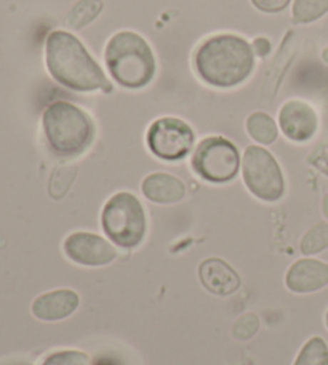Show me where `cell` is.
<instances>
[{
	"label": "cell",
	"instance_id": "cell-26",
	"mask_svg": "<svg viewBox=\"0 0 328 365\" xmlns=\"http://www.w3.org/2000/svg\"><path fill=\"white\" fill-rule=\"evenodd\" d=\"M322 212H324V215H325V218L328 220V192L325 194V197H324V200H322Z\"/></svg>",
	"mask_w": 328,
	"mask_h": 365
},
{
	"label": "cell",
	"instance_id": "cell-3",
	"mask_svg": "<svg viewBox=\"0 0 328 365\" xmlns=\"http://www.w3.org/2000/svg\"><path fill=\"white\" fill-rule=\"evenodd\" d=\"M104 63L116 83L128 90L144 88L155 76V58L146 38L133 31H121L109 38Z\"/></svg>",
	"mask_w": 328,
	"mask_h": 365
},
{
	"label": "cell",
	"instance_id": "cell-7",
	"mask_svg": "<svg viewBox=\"0 0 328 365\" xmlns=\"http://www.w3.org/2000/svg\"><path fill=\"white\" fill-rule=\"evenodd\" d=\"M191 165L197 177L213 185H222L237 177L240 154L229 140L222 136H208L195 148Z\"/></svg>",
	"mask_w": 328,
	"mask_h": 365
},
{
	"label": "cell",
	"instance_id": "cell-4",
	"mask_svg": "<svg viewBox=\"0 0 328 365\" xmlns=\"http://www.w3.org/2000/svg\"><path fill=\"white\" fill-rule=\"evenodd\" d=\"M45 138L61 158H77L95 140V123L88 113L68 101H55L42 115Z\"/></svg>",
	"mask_w": 328,
	"mask_h": 365
},
{
	"label": "cell",
	"instance_id": "cell-6",
	"mask_svg": "<svg viewBox=\"0 0 328 365\" xmlns=\"http://www.w3.org/2000/svg\"><path fill=\"white\" fill-rule=\"evenodd\" d=\"M242 177L255 197L274 204L285 194V180L279 162L267 149L248 146L242 158Z\"/></svg>",
	"mask_w": 328,
	"mask_h": 365
},
{
	"label": "cell",
	"instance_id": "cell-19",
	"mask_svg": "<svg viewBox=\"0 0 328 365\" xmlns=\"http://www.w3.org/2000/svg\"><path fill=\"white\" fill-rule=\"evenodd\" d=\"M301 253L304 257H312L328 249V223L320 221L307 231L299 244Z\"/></svg>",
	"mask_w": 328,
	"mask_h": 365
},
{
	"label": "cell",
	"instance_id": "cell-14",
	"mask_svg": "<svg viewBox=\"0 0 328 365\" xmlns=\"http://www.w3.org/2000/svg\"><path fill=\"white\" fill-rule=\"evenodd\" d=\"M143 195L154 204L170 205L183 200L186 194V186L180 178L170 173L157 172L150 173L141 182Z\"/></svg>",
	"mask_w": 328,
	"mask_h": 365
},
{
	"label": "cell",
	"instance_id": "cell-5",
	"mask_svg": "<svg viewBox=\"0 0 328 365\" xmlns=\"http://www.w3.org/2000/svg\"><path fill=\"white\" fill-rule=\"evenodd\" d=\"M101 227L106 237L117 247L131 250L140 245L148 230L144 207L135 194L121 191L103 207Z\"/></svg>",
	"mask_w": 328,
	"mask_h": 365
},
{
	"label": "cell",
	"instance_id": "cell-9",
	"mask_svg": "<svg viewBox=\"0 0 328 365\" xmlns=\"http://www.w3.org/2000/svg\"><path fill=\"white\" fill-rule=\"evenodd\" d=\"M63 252L72 263L88 268L108 266L117 257L116 247L108 239L85 231L69 234L63 242Z\"/></svg>",
	"mask_w": 328,
	"mask_h": 365
},
{
	"label": "cell",
	"instance_id": "cell-13",
	"mask_svg": "<svg viewBox=\"0 0 328 365\" xmlns=\"http://www.w3.org/2000/svg\"><path fill=\"white\" fill-rule=\"evenodd\" d=\"M199 280L207 292L229 297L240 289V276L221 258H207L199 266Z\"/></svg>",
	"mask_w": 328,
	"mask_h": 365
},
{
	"label": "cell",
	"instance_id": "cell-28",
	"mask_svg": "<svg viewBox=\"0 0 328 365\" xmlns=\"http://www.w3.org/2000/svg\"><path fill=\"white\" fill-rule=\"evenodd\" d=\"M325 325H327V329H328V311H327V314H325Z\"/></svg>",
	"mask_w": 328,
	"mask_h": 365
},
{
	"label": "cell",
	"instance_id": "cell-27",
	"mask_svg": "<svg viewBox=\"0 0 328 365\" xmlns=\"http://www.w3.org/2000/svg\"><path fill=\"white\" fill-rule=\"evenodd\" d=\"M322 60L328 64V47H325L324 51H322Z\"/></svg>",
	"mask_w": 328,
	"mask_h": 365
},
{
	"label": "cell",
	"instance_id": "cell-2",
	"mask_svg": "<svg viewBox=\"0 0 328 365\" xmlns=\"http://www.w3.org/2000/svg\"><path fill=\"white\" fill-rule=\"evenodd\" d=\"M200 79L216 88H232L245 82L255 69V51L244 37L218 34L208 37L194 55Z\"/></svg>",
	"mask_w": 328,
	"mask_h": 365
},
{
	"label": "cell",
	"instance_id": "cell-18",
	"mask_svg": "<svg viewBox=\"0 0 328 365\" xmlns=\"http://www.w3.org/2000/svg\"><path fill=\"white\" fill-rule=\"evenodd\" d=\"M328 11V0H294L292 16L297 24L317 21Z\"/></svg>",
	"mask_w": 328,
	"mask_h": 365
},
{
	"label": "cell",
	"instance_id": "cell-11",
	"mask_svg": "<svg viewBox=\"0 0 328 365\" xmlns=\"http://www.w3.org/2000/svg\"><path fill=\"white\" fill-rule=\"evenodd\" d=\"M287 289L293 293H314L328 285V264L316 258H301L285 274Z\"/></svg>",
	"mask_w": 328,
	"mask_h": 365
},
{
	"label": "cell",
	"instance_id": "cell-8",
	"mask_svg": "<svg viewBox=\"0 0 328 365\" xmlns=\"http://www.w3.org/2000/svg\"><path fill=\"white\" fill-rule=\"evenodd\" d=\"M193 128L178 117H162L150 123L146 145L157 159L176 162L185 159L194 146Z\"/></svg>",
	"mask_w": 328,
	"mask_h": 365
},
{
	"label": "cell",
	"instance_id": "cell-25",
	"mask_svg": "<svg viewBox=\"0 0 328 365\" xmlns=\"http://www.w3.org/2000/svg\"><path fill=\"white\" fill-rule=\"evenodd\" d=\"M253 51H255V55H258V56H267L269 55V51H271V42L267 41L266 37H258V38H255V42H253Z\"/></svg>",
	"mask_w": 328,
	"mask_h": 365
},
{
	"label": "cell",
	"instance_id": "cell-16",
	"mask_svg": "<svg viewBox=\"0 0 328 365\" xmlns=\"http://www.w3.org/2000/svg\"><path fill=\"white\" fill-rule=\"evenodd\" d=\"M103 6V0H78L68 13L66 24L74 31L87 28L88 24L93 23L101 15Z\"/></svg>",
	"mask_w": 328,
	"mask_h": 365
},
{
	"label": "cell",
	"instance_id": "cell-15",
	"mask_svg": "<svg viewBox=\"0 0 328 365\" xmlns=\"http://www.w3.org/2000/svg\"><path fill=\"white\" fill-rule=\"evenodd\" d=\"M247 132L260 145H272L277 140V123L266 113H253L247 119Z\"/></svg>",
	"mask_w": 328,
	"mask_h": 365
},
{
	"label": "cell",
	"instance_id": "cell-17",
	"mask_svg": "<svg viewBox=\"0 0 328 365\" xmlns=\"http://www.w3.org/2000/svg\"><path fill=\"white\" fill-rule=\"evenodd\" d=\"M78 168L74 164H60L55 167L48 180V194L51 199L60 200L69 192L71 186L74 185Z\"/></svg>",
	"mask_w": 328,
	"mask_h": 365
},
{
	"label": "cell",
	"instance_id": "cell-10",
	"mask_svg": "<svg viewBox=\"0 0 328 365\" xmlns=\"http://www.w3.org/2000/svg\"><path fill=\"white\" fill-rule=\"evenodd\" d=\"M279 127L287 140L306 143L316 136L319 115L309 103L303 100H288L279 110Z\"/></svg>",
	"mask_w": 328,
	"mask_h": 365
},
{
	"label": "cell",
	"instance_id": "cell-12",
	"mask_svg": "<svg viewBox=\"0 0 328 365\" xmlns=\"http://www.w3.org/2000/svg\"><path fill=\"white\" fill-rule=\"evenodd\" d=\"M81 304V297L74 290L58 289L39 295L31 309L36 319L43 322H58L74 314Z\"/></svg>",
	"mask_w": 328,
	"mask_h": 365
},
{
	"label": "cell",
	"instance_id": "cell-21",
	"mask_svg": "<svg viewBox=\"0 0 328 365\" xmlns=\"http://www.w3.org/2000/svg\"><path fill=\"white\" fill-rule=\"evenodd\" d=\"M42 365H90V357L77 349L56 351L50 354Z\"/></svg>",
	"mask_w": 328,
	"mask_h": 365
},
{
	"label": "cell",
	"instance_id": "cell-24",
	"mask_svg": "<svg viewBox=\"0 0 328 365\" xmlns=\"http://www.w3.org/2000/svg\"><path fill=\"white\" fill-rule=\"evenodd\" d=\"M292 0H252L255 9L262 13H279L284 11Z\"/></svg>",
	"mask_w": 328,
	"mask_h": 365
},
{
	"label": "cell",
	"instance_id": "cell-23",
	"mask_svg": "<svg viewBox=\"0 0 328 365\" xmlns=\"http://www.w3.org/2000/svg\"><path fill=\"white\" fill-rule=\"evenodd\" d=\"M307 164L328 177V143H320L307 155Z\"/></svg>",
	"mask_w": 328,
	"mask_h": 365
},
{
	"label": "cell",
	"instance_id": "cell-22",
	"mask_svg": "<svg viewBox=\"0 0 328 365\" xmlns=\"http://www.w3.org/2000/svg\"><path fill=\"white\" fill-rule=\"evenodd\" d=\"M260 329V319L253 312H247L242 317L237 319V322L234 324L232 327V335L237 338V340H250V338L257 334Z\"/></svg>",
	"mask_w": 328,
	"mask_h": 365
},
{
	"label": "cell",
	"instance_id": "cell-20",
	"mask_svg": "<svg viewBox=\"0 0 328 365\" xmlns=\"http://www.w3.org/2000/svg\"><path fill=\"white\" fill-rule=\"evenodd\" d=\"M293 365H328V344L324 338L312 336L301 348Z\"/></svg>",
	"mask_w": 328,
	"mask_h": 365
},
{
	"label": "cell",
	"instance_id": "cell-1",
	"mask_svg": "<svg viewBox=\"0 0 328 365\" xmlns=\"http://www.w3.org/2000/svg\"><path fill=\"white\" fill-rule=\"evenodd\" d=\"M45 63L50 76L66 88L85 93L98 90L109 93L113 90L100 64L68 31L50 32L45 42Z\"/></svg>",
	"mask_w": 328,
	"mask_h": 365
}]
</instances>
